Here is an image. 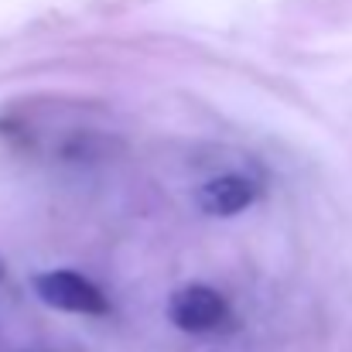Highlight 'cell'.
<instances>
[{
    "label": "cell",
    "instance_id": "1",
    "mask_svg": "<svg viewBox=\"0 0 352 352\" xmlns=\"http://www.w3.org/2000/svg\"><path fill=\"white\" fill-rule=\"evenodd\" d=\"M34 291L45 305L69 315H107L103 291L76 270H48L34 277Z\"/></svg>",
    "mask_w": 352,
    "mask_h": 352
},
{
    "label": "cell",
    "instance_id": "2",
    "mask_svg": "<svg viewBox=\"0 0 352 352\" xmlns=\"http://www.w3.org/2000/svg\"><path fill=\"white\" fill-rule=\"evenodd\" d=\"M168 318L182 329V332H192V336H202V332H216L226 318H230V305L226 298L209 287V284H185L171 294L168 301Z\"/></svg>",
    "mask_w": 352,
    "mask_h": 352
},
{
    "label": "cell",
    "instance_id": "3",
    "mask_svg": "<svg viewBox=\"0 0 352 352\" xmlns=\"http://www.w3.org/2000/svg\"><path fill=\"white\" fill-rule=\"evenodd\" d=\"M253 202H256V185L250 178H243V175H219L209 185H202V192H199L202 212L219 216V219L250 209Z\"/></svg>",
    "mask_w": 352,
    "mask_h": 352
},
{
    "label": "cell",
    "instance_id": "4",
    "mask_svg": "<svg viewBox=\"0 0 352 352\" xmlns=\"http://www.w3.org/2000/svg\"><path fill=\"white\" fill-rule=\"evenodd\" d=\"M0 274H3V267H0Z\"/></svg>",
    "mask_w": 352,
    "mask_h": 352
}]
</instances>
